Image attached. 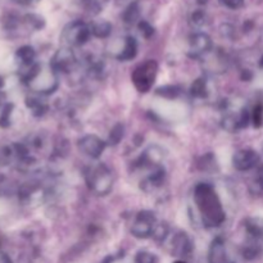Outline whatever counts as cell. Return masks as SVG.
Returning a JSON list of instances; mask_svg holds the SVG:
<instances>
[{"mask_svg": "<svg viewBox=\"0 0 263 263\" xmlns=\"http://www.w3.org/2000/svg\"><path fill=\"white\" fill-rule=\"evenodd\" d=\"M174 263H186L185 261H176V262H174Z\"/></svg>", "mask_w": 263, "mask_h": 263, "instance_id": "obj_41", "label": "cell"}, {"mask_svg": "<svg viewBox=\"0 0 263 263\" xmlns=\"http://www.w3.org/2000/svg\"><path fill=\"white\" fill-rule=\"evenodd\" d=\"M208 263H233L229 256L228 248H226L225 239L222 236H217L211 243Z\"/></svg>", "mask_w": 263, "mask_h": 263, "instance_id": "obj_11", "label": "cell"}, {"mask_svg": "<svg viewBox=\"0 0 263 263\" xmlns=\"http://www.w3.org/2000/svg\"><path fill=\"white\" fill-rule=\"evenodd\" d=\"M252 77H253V73H252L249 69H243V71H241V80H243V81H251Z\"/></svg>", "mask_w": 263, "mask_h": 263, "instance_id": "obj_35", "label": "cell"}, {"mask_svg": "<svg viewBox=\"0 0 263 263\" xmlns=\"http://www.w3.org/2000/svg\"><path fill=\"white\" fill-rule=\"evenodd\" d=\"M170 235V226L167 225V222H157L156 228H154L153 231V238L156 239L157 241H164Z\"/></svg>", "mask_w": 263, "mask_h": 263, "instance_id": "obj_27", "label": "cell"}, {"mask_svg": "<svg viewBox=\"0 0 263 263\" xmlns=\"http://www.w3.org/2000/svg\"><path fill=\"white\" fill-rule=\"evenodd\" d=\"M13 158H15L13 145H0V164L8 166Z\"/></svg>", "mask_w": 263, "mask_h": 263, "instance_id": "obj_28", "label": "cell"}, {"mask_svg": "<svg viewBox=\"0 0 263 263\" xmlns=\"http://www.w3.org/2000/svg\"><path fill=\"white\" fill-rule=\"evenodd\" d=\"M49 66L57 74H71L79 69L80 63L72 48L63 46L54 53Z\"/></svg>", "mask_w": 263, "mask_h": 263, "instance_id": "obj_5", "label": "cell"}, {"mask_svg": "<svg viewBox=\"0 0 263 263\" xmlns=\"http://www.w3.org/2000/svg\"><path fill=\"white\" fill-rule=\"evenodd\" d=\"M123 136H125V126H123L121 122L116 123V125L110 128L109 135H108L107 144H109V145H113V146L118 145V144L121 143V140L123 139Z\"/></svg>", "mask_w": 263, "mask_h": 263, "instance_id": "obj_23", "label": "cell"}, {"mask_svg": "<svg viewBox=\"0 0 263 263\" xmlns=\"http://www.w3.org/2000/svg\"><path fill=\"white\" fill-rule=\"evenodd\" d=\"M136 263H157V257L151 252H139L135 258Z\"/></svg>", "mask_w": 263, "mask_h": 263, "instance_id": "obj_33", "label": "cell"}, {"mask_svg": "<svg viewBox=\"0 0 263 263\" xmlns=\"http://www.w3.org/2000/svg\"><path fill=\"white\" fill-rule=\"evenodd\" d=\"M157 74H158V63L153 59H148L134 69L131 80H133L134 85L139 92L146 94L153 87Z\"/></svg>", "mask_w": 263, "mask_h": 263, "instance_id": "obj_3", "label": "cell"}, {"mask_svg": "<svg viewBox=\"0 0 263 263\" xmlns=\"http://www.w3.org/2000/svg\"><path fill=\"white\" fill-rule=\"evenodd\" d=\"M3 86H4V79H3V77L0 76V90L3 89Z\"/></svg>", "mask_w": 263, "mask_h": 263, "instance_id": "obj_39", "label": "cell"}, {"mask_svg": "<svg viewBox=\"0 0 263 263\" xmlns=\"http://www.w3.org/2000/svg\"><path fill=\"white\" fill-rule=\"evenodd\" d=\"M15 58L20 62L21 67L30 66V64L36 62V51L32 46L23 45L21 46V48H18V50L15 51Z\"/></svg>", "mask_w": 263, "mask_h": 263, "instance_id": "obj_16", "label": "cell"}, {"mask_svg": "<svg viewBox=\"0 0 263 263\" xmlns=\"http://www.w3.org/2000/svg\"><path fill=\"white\" fill-rule=\"evenodd\" d=\"M14 109V105L12 103H7L3 107V112L0 115V127L7 128L10 126V117H12V112Z\"/></svg>", "mask_w": 263, "mask_h": 263, "instance_id": "obj_29", "label": "cell"}, {"mask_svg": "<svg viewBox=\"0 0 263 263\" xmlns=\"http://www.w3.org/2000/svg\"><path fill=\"white\" fill-rule=\"evenodd\" d=\"M157 217L154 212L148 210L140 211L135 216L133 225H131V234L138 239H148L153 235L154 228L157 225Z\"/></svg>", "mask_w": 263, "mask_h": 263, "instance_id": "obj_6", "label": "cell"}, {"mask_svg": "<svg viewBox=\"0 0 263 263\" xmlns=\"http://www.w3.org/2000/svg\"><path fill=\"white\" fill-rule=\"evenodd\" d=\"M251 122L256 128L263 125V105L256 104L251 112Z\"/></svg>", "mask_w": 263, "mask_h": 263, "instance_id": "obj_30", "label": "cell"}, {"mask_svg": "<svg viewBox=\"0 0 263 263\" xmlns=\"http://www.w3.org/2000/svg\"><path fill=\"white\" fill-rule=\"evenodd\" d=\"M166 170L163 166H158L156 168L151 170L146 177L141 180V189L146 193L154 192V190L159 189L163 186L164 181H166Z\"/></svg>", "mask_w": 263, "mask_h": 263, "instance_id": "obj_12", "label": "cell"}, {"mask_svg": "<svg viewBox=\"0 0 263 263\" xmlns=\"http://www.w3.org/2000/svg\"><path fill=\"white\" fill-rule=\"evenodd\" d=\"M172 253L179 257H187L190 256L193 251V244L190 238L184 231H177L171 240Z\"/></svg>", "mask_w": 263, "mask_h": 263, "instance_id": "obj_13", "label": "cell"}, {"mask_svg": "<svg viewBox=\"0 0 263 263\" xmlns=\"http://www.w3.org/2000/svg\"><path fill=\"white\" fill-rule=\"evenodd\" d=\"M85 181L90 192L98 197H105L113 187V174L105 163L90 164L85 168Z\"/></svg>", "mask_w": 263, "mask_h": 263, "instance_id": "obj_2", "label": "cell"}, {"mask_svg": "<svg viewBox=\"0 0 263 263\" xmlns=\"http://www.w3.org/2000/svg\"><path fill=\"white\" fill-rule=\"evenodd\" d=\"M23 25L28 28V30L32 31H39L43 30L44 26H45V21L41 15L35 14V13H28V14L23 15L22 17Z\"/></svg>", "mask_w": 263, "mask_h": 263, "instance_id": "obj_21", "label": "cell"}, {"mask_svg": "<svg viewBox=\"0 0 263 263\" xmlns=\"http://www.w3.org/2000/svg\"><path fill=\"white\" fill-rule=\"evenodd\" d=\"M213 48L212 39L204 32H195L189 39V57L200 59L208 55Z\"/></svg>", "mask_w": 263, "mask_h": 263, "instance_id": "obj_9", "label": "cell"}, {"mask_svg": "<svg viewBox=\"0 0 263 263\" xmlns=\"http://www.w3.org/2000/svg\"><path fill=\"white\" fill-rule=\"evenodd\" d=\"M218 2L225 5V7L230 8V9H239L244 4V0H218Z\"/></svg>", "mask_w": 263, "mask_h": 263, "instance_id": "obj_34", "label": "cell"}, {"mask_svg": "<svg viewBox=\"0 0 263 263\" xmlns=\"http://www.w3.org/2000/svg\"><path fill=\"white\" fill-rule=\"evenodd\" d=\"M18 3H21V4H31V3L36 2V0H17Z\"/></svg>", "mask_w": 263, "mask_h": 263, "instance_id": "obj_38", "label": "cell"}, {"mask_svg": "<svg viewBox=\"0 0 263 263\" xmlns=\"http://www.w3.org/2000/svg\"><path fill=\"white\" fill-rule=\"evenodd\" d=\"M249 192L253 195H262L263 194V167L258 171V174L252 179L249 182Z\"/></svg>", "mask_w": 263, "mask_h": 263, "instance_id": "obj_26", "label": "cell"}, {"mask_svg": "<svg viewBox=\"0 0 263 263\" xmlns=\"http://www.w3.org/2000/svg\"><path fill=\"white\" fill-rule=\"evenodd\" d=\"M122 21L126 25H135L140 22V7L136 0L128 3L127 7L122 12Z\"/></svg>", "mask_w": 263, "mask_h": 263, "instance_id": "obj_15", "label": "cell"}, {"mask_svg": "<svg viewBox=\"0 0 263 263\" xmlns=\"http://www.w3.org/2000/svg\"><path fill=\"white\" fill-rule=\"evenodd\" d=\"M26 105H27V108H30L35 117H41V116H44L49 110L48 103L37 97L26 98Z\"/></svg>", "mask_w": 263, "mask_h": 263, "instance_id": "obj_17", "label": "cell"}, {"mask_svg": "<svg viewBox=\"0 0 263 263\" xmlns=\"http://www.w3.org/2000/svg\"><path fill=\"white\" fill-rule=\"evenodd\" d=\"M182 89L181 86L179 85H164V86L161 87H157L156 89V94L158 97L164 98V99H170V100H174L177 99V98L181 95Z\"/></svg>", "mask_w": 263, "mask_h": 263, "instance_id": "obj_20", "label": "cell"}, {"mask_svg": "<svg viewBox=\"0 0 263 263\" xmlns=\"http://www.w3.org/2000/svg\"><path fill=\"white\" fill-rule=\"evenodd\" d=\"M107 141L102 140L98 135L87 134L79 140V149L82 154L91 159H98L107 148Z\"/></svg>", "mask_w": 263, "mask_h": 263, "instance_id": "obj_8", "label": "cell"}, {"mask_svg": "<svg viewBox=\"0 0 263 263\" xmlns=\"http://www.w3.org/2000/svg\"><path fill=\"white\" fill-rule=\"evenodd\" d=\"M198 168L200 171H204V172H215L217 171V162H216V158L213 157V154L208 153L205 156H203L202 158L199 159L198 162Z\"/></svg>", "mask_w": 263, "mask_h": 263, "instance_id": "obj_24", "label": "cell"}, {"mask_svg": "<svg viewBox=\"0 0 263 263\" xmlns=\"http://www.w3.org/2000/svg\"><path fill=\"white\" fill-rule=\"evenodd\" d=\"M194 202L205 226L217 228L225 222L222 203L212 185L205 182L198 184L194 189Z\"/></svg>", "mask_w": 263, "mask_h": 263, "instance_id": "obj_1", "label": "cell"}, {"mask_svg": "<svg viewBox=\"0 0 263 263\" xmlns=\"http://www.w3.org/2000/svg\"><path fill=\"white\" fill-rule=\"evenodd\" d=\"M91 30L90 25L82 22V21H73L64 27L62 32V41L64 46H82L91 37Z\"/></svg>", "mask_w": 263, "mask_h": 263, "instance_id": "obj_4", "label": "cell"}, {"mask_svg": "<svg viewBox=\"0 0 263 263\" xmlns=\"http://www.w3.org/2000/svg\"><path fill=\"white\" fill-rule=\"evenodd\" d=\"M138 28H139V31H140L141 35H143V37L148 39V40H149V39L153 37L154 27L149 22H146V21L141 20L140 22L138 23Z\"/></svg>", "mask_w": 263, "mask_h": 263, "instance_id": "obj_32", "label": "cell"}, {"mask_svg": "<svg viewBox=\"0 0 263 263\" xmlns=\"http://www.w3.org/2000/svg\"><path fill=\"white\" fill-rule=\"evenodd\" d=\"M82 3L86 12L92 15L99 14L107 5V0H82Z\"/></svg>", "mask_w": 263, "mask_h": 263, "instance_id": "obj_25", "label": "cell"}, {"mask_svg": "<svg viewBox=\"0 0 263 263\" xmlns=\"http://www.w3.org/2000/svg\"><path fill=\"white\" fill-rule=\"evenodd\" d=\"M138 49L139 45L136 39L133 37V36H127V37L125 39V44H123L122 50H121L120 54L117 55V59L122 62L131 61V59H134L138 55Z\"/></svg>", "mask_w": 263, "mask_h": 263, "instance_id": "obj_14", "label": "cell"}, {"mask_svg": "<svg viewBox=\"0 0 263 263\" xmlns=\"http://www.w3.org/2000/svg\"><path fill=\"white\" fill-rule=\"evenodd\" d=\"M0 263H12V261H10V258L7 254L0 252Z\"/></svg>", "mask_w": 263, "mask_h": 263, "instance_id": "obj_36", "label": "cell"}, {"mask_svg": "<svg viewBox=\"0 0 263 263\" xmlns=\"http://www.w3.org/2000/svg\"><path fill=\"white\" fill-rule=\"evenodd\" d=\"M208 84L204 77H198L190 86V95L194 99H205L208 97Z\"/></svg>", "mask_w": 263, "mask_h": 263, "instance_id": "obj_19", "label": "cell"}, {"mask_svg": "<svg viewBox=\"0 0 263 263\" xmlns=\"http://www.w3.org/2000/svg\"><path fill=\"white\" fill-rule=\"evenodd\" d=\"M90 30H91V35L95 37L107 39L112 33V25L105 20L94 21L90 23Z\"/></svg>", "mask_w": 263, "mask_h": 263, "instance_id": "obj_18", "label": "cell"}, {"mask_svg": "<svg viewBox=\"0 0 263 263\" xmlns=\"http://www.w3.org/2000/svg\"><path fill=\"white\" fill-rule=\"evenodd\" d=\"M113 261H115V257H112V256H107V257H105L104 259H103V262H102V263H112Z\"/></svg>", "mask_w": 263, "mask_h": 263, "instance_id": "obj_37", "label": "cell"}, {"mask_svg": "<svg viewBox=\"0 0 263 263\" xmlns=\"http://www.w3.org/2000/svg\"><path fill=\"white\" fill-rule=\"evenodd\" d=\"M207 22V14H205L204 10L198 9L195 12L192 13L190 15V23H192L194 27H202Z\"/></svg>", "mask_w": 263, "mask_h": 263, "instance_id": "obj_31", "label": "cell"}, {"mask_svg": "<svg viewBox=\"0 0 263 263\" xmlns=\"http://www.w3.org/2000/svg\"><path fill=\"white\" fill-rule=\"evenodd\" d=\"M164 158L163 149L158 145H151L134 161L133 167L136 170H153L162 166Z\"/></svg>", "mask_w": 263, "mask_h": 263, "instance_id": "obj_7", "label": "cell"}, {"mask_svg": "<svg viewBox=\"0 0 263 263\" xmlns=\"http://www.w3.org/2000/svg\"><path fill=\"white\" fill-rule=\"evenodd\" d=\"M261 253H262L261 244H259L258 240H253V239H251V241H249L247 246H244L243 251H241L243 257L246 259H248V261L256 259L257 257H259V254Z\"/></svg>", "mask_w": 263, "mask_h": 263, "instance_id": "obj_22", "label": "cell"}, {"mask_svg": "<svg viewBox=\"0 0 263 263\" xmlns=\"http://www.w3.org/2000/svg\"><path fill=\"white\" fill-rule=\"evenodd\" d=\"M259 161H261V158H259V154L256 151H253V149H241V151H238L234 154L233 166L238 171L246 172L256 168L258 166Z\"/></svg>", "mask_w": 263, "mask_h": 263, "instance_id": "obj_10", "label": "cell"}, {"mask_svg": "<svg viewBox=\"0 0 263 263\" xmlns=\"http://www.w3.org/2000/svg\"><path fill=\"white\" fill-rule=\"evenodd\" d=\"M207 2H208V0H198V4L204 5V4H207Z\"/></svg>", "mask_w": 263, "mask_h": 263, "instance_id": "obj_40", "label": "cell"}]
</instances>
